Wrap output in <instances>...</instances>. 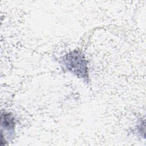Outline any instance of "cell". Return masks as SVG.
Wrapping results in <instances>:
<instances>
[{"instance_id": "6da1fadb", "label": "cell", "mask_w": 146, "mask_h": 146, "mask_svg": "<svg viewBox=\"0 0 146 146\" xmlns=\"http://www.w3.org/2000/svg\"><path fill=\"white\" fill-rule=\"evenodd\" d=\"M62 63L66 70L77 77L86 80L88 79L87 62L82 52L74 50L65 54Z\"/></svg>"}, {"instance_id": "7a4b0ae2", "label": "cell", "mask_w": 146, "mask_h": 146, "mask_svg": "<svg viewBox=\"0 0 146 146\" xmlns=\"http://www.w3.org/2000/svg\"><path fill=\"white\" fill-rule=\"evenodd\" d=\"M15 119L12 114L7 112H2L1 114V127L2 129L9 133V136H13L14 132Z\"/></svg>"}]
</instances>
